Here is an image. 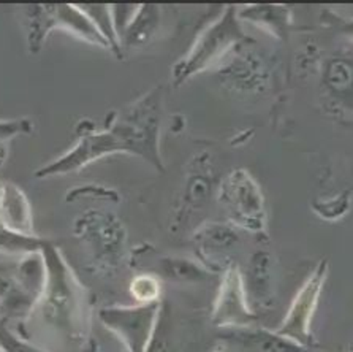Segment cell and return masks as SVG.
<instances>
[{"mask_svg":"<svg viewBox=\"0 0 353 352\" xmlns=\"http://www.w3.org/2000/svg\"><path fill=\"white\" fill-rule=\"evenodd\" d=\"M200 239L203 243L211 244L212 248H222V246H232L233 243L238 242V235L234 233L232 227L227 226H208L203 228Z\"/></svg>","mask_w":353,"mask_h":352,"instance_id":"obj_17","label":"cell"},{"mask_svg":"<svg viewBox=\"0 0 353 352\" xmlns=\"http://www.w3.org/2000/svg\"><path fill=\"white\" fill-rule=\"evenodd\" d=\"M326 273H328V265L322 262L304 282L279 327L281 337L295 341L296 344H306L311 341V330L309 329H311V321L315 308H317L320 292L325 284Z\"/></svg>","mask_w":353,"mask_h":352,"instance_id":"obj_8","label":"cell"},{"mask_svg":"<svg viewBox=\"0 0 353 352\" xmlns=\"http://www.w3.org/2000/svg\"><path fill=\"white\" fill-rule=\"evenodd\" d=\"M46 278L43 289L28 314L32 333L45 338L56 352H84L89 346V293L77 278L54 243L45 239L41 248Z\"/></svg>","mask_w":353,"mask_h":352,"instance_id":"obj_2","label":"cell"},{"mask_svg":"<svg viewBox=\"0 0 353 352\" xmlns=\"http://www.w3.org/2000/svg\"><path fill=\"white\" fill-rule=\"evenodd\" d=\"M3 192H5V183L0 181V202H2V199H3Z\"/></svg>","mask_w":353,"mask_h":352,"instance_id":"obj_23","label":"cell"},{"mask_svg":"<svg viewBox=\"0 0 353 352\" xmlns=\"http://www.w3.org/2000/svg\"><path fill=\"white\" fill-rule=\"evenodd\" d=\"M221 199L223 205H227L228 211L233 213L241 227L250 231L263 228V197L252 176L245 170H236L228 176L222 184Z\"/></svg>","mask_w":353,"mask_h":352,"instance_id":"obj_7","label":"cell"},{"mask_svg":"<svg viewBox=\"0 0 353 352\" xmlns=\"http://www.w3.org/2000/svg\"><path fill=\"white\" fill-rule=\"evenodd\" d=\"M7 287L8 286H5V284H2V282H0V303H2V297H3L5 291H7Z\"/></svg>","mask_w":353,"mask_h":352,"instance_id":"obj_22","label":"cell"},{"mask_svg":"<svg viewBox=\"0 0 353 352\" xmlns=\"http://www.w3.org/2000/svg\"><path fill=\"white\" fill-rule=\"evenodd\" d=\"M79 8L88 14V18L92 21L95 28L101 34V37L108 41L111 51L116 52L121 57V45L117 40L114 24H113V16H111V5L106 3H78Z\"/></svg>","mask_w":353,"mask_h":352,"instance_id":"obj_13","label":"cell"},{"mask_svg":"<svg viewBox=\"0 0 353 352\" xmlns=\"http://www.w3.org/2000/svg\"><path fill=\"white\" fill-rule=\"evenodd\" d=\"M74 237L83 244L95 271L111 276L127 259V233L113 213L89 210L74 222Z\"/></svg>","mask_w":353,"mask_h":352,"instance_id":"obj_3","label":"cell"},{"mask_svg":"<svg viewBox=\"0 0 353 352\" xmlns=\"http://www.w3.org/2000/svg\"><path fill=\"white\" fill-rule=\"evenodd\" d=\"M24 24L28 48L32 55H39L48 35L52 30H65L85 43L111 50L92 21L79 5L73 3H37L24 7Z\"/></svg>","mask_w":353,"mask_h":352,"instance_id":"obj_4","label":"cell"},{"mask_svg":"<svg viewBox=\"0 0 353 352\" xmlns=\"http://www.w3.org/2000/svg\"><path fill=\"white\" fill-rule=\"evenodd\" d=\"M0 344L5 352H48L40 349V346L30 343L29 340L16 337L12 330L5 327V324H0Z\"/></svg>","mask_w":353,"mask_h":352,"instance_id":"obj_19","label":"cell"},{"mask_svg":"<svg viewBox=\"0 0 353 352\" xmlns=\"http://www.w3.org/2000/svg\"><path fill=\"white\" fill-rule=\"evenodd\" d=\"M7 156H8V148H7V145H0V167H2V165H3L5 159H7Z\"/></svg>","mask_w":353,"mask_h":352,"instance_id":"obj_21","label":"cell"},{"mask_svg":"<svg viewBox=\"0 0 353 352\" xmlns=\"http://www.w3.org/2000/svg\"><path fill=\"white\" fill-rule=\"evenodd\" d=\"M128 292L138 305L157 303L160 297V282L156 275L141 273L130 281Z\"/></svg>","mask_w":353,"mask_h":352,"instance_id":"obj_16","label":"cell"},{"mask_svg":"<svg viewBox=\"0 0 353 352\" xmlns=\"http://www.w3.org/2000/svg\"><path fill=\"white\" fill-rule=\"evenodd\" d=\"M163 108V89L157 86L133 102L106 130L88 129L74 145L54 161L35 172V178L79 172L88 165L111 154H132L163 172L160 154V119Z\"/></svg>","mask_w":353,"mask_h":352,"instance_id":"obj_1","label":"cell"},{"mask_svg":"<svg viewBox=\"0 0 353 352\" xmlns=\"http://www.w3.org/2000/svg\"><path fill=\"white\" fill-rule=\"evenodd\" d=\"M34 132V122L29 117L0 119V145H7L10 140L19 135H29Z\"/></svg>","mask_w":353,"mask_h":352,"instance_id":"obj_18","label":"cell"},{"mask_svg":"<svg viewBox=\"0 0 353 352\" xmlns=\"http://www.w3.org/2000/svg\"><path fill=\"white\" fill-rule=\"evenodd\" d=\"M0 352H5V349L2 348V344H0Z\"/></svg>","mask_w":353,"mask_h":352,"instance_id":"obj_24","label":"cell"},{"mask_svg":"<svg viewBox=\"0 0 353 352\" xmlns=\"http://www.w3.org/2000/svg\"><path fill=\"white\" fill-rule=\"evenodd\" d=\"M0 226L13 232L35 235L28 195L13 183H5L3 199L0 202Z\"/></svg>","mask_w":353,"mask_h":352,"instance_id":"obj_10","label":"cell"},{"mask_svg":"<svg viewBox=\"0 0 353 352\" xmlns=\"http://www.w3.org/2000/svg\"><path fill=\"white\" fill-rule=\"evenodd\" d=\"M160 18H162V8L156 3H143L138 12L133 16L130 24L127 26L121 39V50H137L148 45L156 35L159 29Z\"/></svg>","mask_w":353,"mask_h":352,"instance_id":"obj_11","label":"cell"},{"mask_svg":"<svg viewBox=\"0 0 353 352\" xmlns=\"http://www.w3.org/2000/svg\"><path fill=\"white\" fill-rule=\"evenodd\" d=\"M159 275L173 282H195L205 278V270L184 257H162L159 260Z\"/></svg>","mask_w":353,"mask_h":352,"instance_id":"obj_14","label":"cell"},{"mask_svg":"<svg viewBox=\"0 0 353 352\" xmlns=\"http://www.w3.org/2000/svg\"><path fill=\"white\" fill-rule=\"evenodd\" d=\"M212 317L219 327L243 329L255 321L254 313L245 302L244 281L236 266L228 268L223 275Z\"/></svg>","mask_w":353,"mask_h":352,"instance_id":"obj_9","label":"cell"},{"mask_svg":"<svg viewBox=\"0 0 353 352\" xmlns=\"http://www.w3.org/2000/svg\"><path fill=\"white\" fill-rule=\"evenodd\" d=\"M138 8H140V5H122V3H116V5H111V16H113V24H114V30H116V35H117V40H119V45H121V39H122V34H124L127 26L130 24V21L135 13L138 12Z\"/></svg>","mask_w":353,"mask_h":352,"instance_id":"obj_20","label":"cell"},{"mask_svg":"<svg viewBox=\"0 0 353 352\" xmlns=\"http://www.w3.org/2000/svg\"><path fill=\"white\" fill-rule=\"evenodd\" d=\"M244 39L245 35L241 29L236 8L228 7L219 21H214L201 32L200 37H196L190 51L181 61L176 62L173 67L174 86L178 88L189 78L195 77L196 73L206 70L208 67L225 56L230 48H233Z\"/></svg>","mask_w":353,"mask_h":352,"instance_id":"obj_5","label":"cell"},{"mask_svg":"<svg viewBox=\"0 0 353 352\" xmlns=\"http://www.w3.org/2000/svg\"><path fill=\"white\" fill-rule=\"evenodd\" d=\"M45 239L37 235L13 232L0 226V254L29 255L40 253Z\"/></svg>","mask_w":353,"mask_h":352,"instance_id":"obj_15","label":"cell"},{"mask_svg":"<svg viewBox=\"0 0 353 352\" xmlns=\"http://www.w3.org/2000/svg\"><path fill=\"white\" fill-rule=\"evenodd\" d=\"M162 311V303L132 306H106L99 313L100 322L124 343L127 352H148Z\"/></svg>","mask_w":353,"mask_h":352,"instance_id":"obj_6","label":"cell"},{"mask_svg":"<svg viewBox=\"0 0 353 352\" xmlns=\"http://www.w3.org/2000/svg\"><path fill=\"white\" fill-rule=\"evenodd\" d=\"M236 14L238 19L255 23L277 39H285L292 26V13L283 5H248Z\"/></svg>","mask_w":353,"mask_h":352,"instance_id":"obj_12","label":"cell"}]
</instances>
